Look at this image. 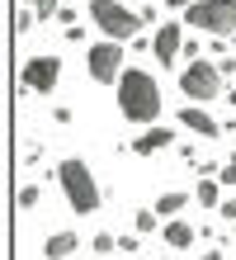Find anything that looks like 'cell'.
<instances>
[{
    "label": "cell",
    "instance_id": "1",
    "mask_svg": "<svg viewBox=\"0 0 236 260\" xmlns=\"http://www.w3.org/2000/svg\"><path fill=\"white\" fill-rule=\"evenodd\" d=\"M118 114L128 123H151L161 114V85L151 71H123L118 81Z\"/></svg>",
    "mask_w": 236,
    "mask_h": 260
},
{
    "label": "cell",
    "instance_id": "2",
    "mask_svg": "<svg viewBox=\"0 0 236 260\" xmlns=\"http://www.w3.org/2000/svg\"><path fill=\"white\" fill-rule=\"evenodd\" d=\"M57 180H61V189H66V204L76 208V213H99V185H94V175H90V166L85 161H76V156H66L57 166Z\"/></svg>",
    "mask_w": 236,
    "mask_h": 260
},
{
    "label": "cell",
    "instance_id": "3",
    "mask_svg": "<svg viewBox=\"0 0 236 260\" xmlns=\"http://www.w3.org/2000/svg\"><path fill=\"white\" fill-rule=\"evenodd\" d=\"M90 19L109 34V43L137 38V28L147 24V19H142V10H128L123 0H90Z\"/></svg>",
    "mask_w": 236,
    "mask_h": 260
},
{
    "label": "cell",
    "instance_id": "4",
    "mask_svg": "<svg viewBox=\"0 0 236 260\" xmlns=\"http://www.w3.org/2000/svg\"><path fill=\"white\" fill-rule=\"evenodd\" d=\"M184 24H194L213 38H227V34H236V0H198L184 14Z\"/></svg>",
    "mask_w": 236,
    "mask_h": 260
},
{
    "label": "cell",
    "instance_id": "5",
    "mask_svg": "<svg viewBox=\"0 0 236 260\" xmlns=\"http://www.w3.org/2000/svg\"><path fill=\"white\" fill-rule=\"evenodd\" d=\"M180 90L189 100H217L222 95V71H217V62H189L184 67V76H180Z\"/></svg>",
    "mask_w": 236,
    "mask_h": 260
},
{
    "label": "cell",
    "instance_id": "6",
    "mask_svg": "<svg viewBox=\"0 0 236 260\" xmlns=\"http://www.w3.org/2000/svg\"><path fill=\"white\" fill-rule=\"evenodd\" d=\"M85 71H90V81H99V85H118L123 81V48L118 43H94L90 57H85Z\"/></svg>",
    "mask_w": 236,
    "mask_h": 260
},
{
    "label": "cell",
    "instance_id": "7",
    "mask_svg": "<svg viewBox=\"0 0 236 260\" xmlns=\"http://www.w3.org/2000/svg\"><path fill=\"white\" fill-rule=\"evenodd\" d=\"M57 81H61V62H57V57H28L24 71H19V95H28V90L52 95Z\"/></svg>",
    "mask_w": 236,
    "mask_h": 260
},
{
    "label": "cell",
    "instance_id": "8",
    "mask_svg": "<svg viewBox=\"0 0 236 260\" xmlns=\"http://www.w3.org/2000/svg\"><path fill=\"white\" fill-rule=\"evenodd\" d=\"M151 52H156V62H175V57H184V34H180V24H161L156 28V38H151Z\"/></svg>",
    "mask_w": 236,
    "mask_h": 260
},
{
    "label": "cell",
    "instance_id": "9",
    "mask_svg": "<svg viewBox=\"0 0 236 260\" xmlns=\"http://www.w3.org/2000/svg\"><path fill=\"white\" fill-rule=\"evenodd\" d=\"M180 123H184L189 133H198V137H217V133H222V123H217L208 109H198V104H189V109L180 114Z\"/></svg>",
    "mask_w": 236,
    "mask_h": 260
},
{
    "label": "cell",
    "instance_id": "10",
    "mask_svg": "<svg viewBox=\"0 0 236 260\" xmlns=\"http://www.w3.org/2000/svg\"><path fill=\"white\" fill-rule=\"evenodd\" d=\"M170 142H175V133H170V128H147L132 142V151H137V156H156V151H165Z\"/></svg>",
    "mask_w": 236,
    "mask_h": 260
},
{
    "label": "cell",
    "instance_id": "11",
    "mask_svg": "<svg viewBox=\"0 0 236 260\" xmlns=\"http://www.w3.org/2000/svg\"><path fill=\"white\" fill-rule=\"evenodd\" d=\"M71 251H81V237L76 232H52L43 241V255L47 260H71Z\"/></svg>",
    "mask_w": 236,
    "mask_h": 260
},
{
    "label": "cell",
    "instance_id": "12",
    "mask_svg": "<svg viewBox=\"0 0 236 260\" xmlns=\"http://www.w3.org/2000/svg\"><path fill=\"white\" fill-rule=\"evenodd\" d=\"M165 246H175V251L194 246V227H189L184 218H170V222H165Z\"/></svg>",
    "mask_w": 236,
    "mask_h": 260
},
{
    "label": "cell",
    "instance_id": "13",
    "mask_svg": "<svg viewBox=\"0 0 236 260\" xmlns=\"http://www.w3.org/2000/svg\"><path fill=\"white\" fill-rule=\"evenodd\" d=\"M189 204V194H180V189H170V194H161L156 199V213H161V218H170V213H180Z\"/></svg>",
    "mask_w": 236,
    "mask_h": 260
},
{
    "label": "cell",
    "instance_id": "14",
    "mask_svg": "<svg viewBox=\"0 0 236 260\" xmlns=\"http://www.w3.org/2000/svg\"><path fill=\"white\" fill-rule=\"evenodd\" d=\"M28 10H33L38 19H52V14H61V0H28Z\"/></svg>",
    "mask_w": 236,
    "mask_h": 260
},
{
    "label": "cell",
    "instance_id": "15",
    "mask_svg": "<svg viewBox=\"0 0 236 260\" xmlns=\"http://www.w3.org/2000/svg\"><path fill=\"white\" fill-rule=\"evenodd\" d=\"M194 199H198L203 208H213V204H217V185H213V180H198V194H194Z\"/></svg>",
    "mask_w": 236,
    "mask_h": 260
},
{
    "label": "cell",
    "instance_id": "16",
    "mask_svg": "<svg viewBox=\"0 0 236 260\" xmlns=\"http://www.w3.org/2000/svg\"><path fill=\"white\" fill-rule=\"evenodd\" d=\"M38 199H43V189H38V185H24V189H19V199H14V204H19V208H33Z\"/></svg>",
    "mask_w": 236,
    "mask_h": 260
},
{
    "label": "cell",
    "instance_id": "17",
    "mask_svg": "<svg viewBox=\"0 0 236 260\" xmlns=\"http://www.w3.org/2000/svg\"><path fill=\"white\" fill-rule=\"evenodd\" d=\"M33 24H38V14H33V10H19V14H14V34H28Z\"/></svg>",
    "mask_w": 236,
    "mask_h": 260
},
{
    "label": "cell",
    "instance_id": "18",
    "mask_svg": "<svg viewBox=\"0 0 236 260\" xmlns=\"http://www.w3.org/2000/svg\"><path fill=\"white\" fill-rule=\"evenodd\" d=\"M156 218H161V213H156V208H142V213H137L132 222H137V232H151V227H156Z\"/></svg>",
    "mask_w": 236,
    "mask_h": 260
},
{
    "label": "cell",
    "instance_id": "19",
    "mask_svg": "<svg viewBox=\"0 0 236 260\" xmlns=\"http://www.w3.org/2000/svg\"><path fill=\"white\" fill-rule=\"evenodd\" d=\"M90 246H94V251H118V237H109V232H99V237L90 241Z\"/></svg>",
    "mask_w": 236,
    "mask_h": 260
},
{
    "label": "cell",
    "instance_id": "20",
    "mask_svg": "<svg viewBox=\"0 0 236 260\" xmlns=\"http://www.w3.org/2000/svg\"><path fill=\"white\" fill-rule=\"evenodd\" d=\"M217 180H222V185H236V161H227V166H222V175H217Z\"/></svg>",
    "mask_w": 236,
    "mask_h": 260
},
{
    "label": "cell",
    "instance_id": "21",
    "mask_svg": "<svg viewBox=\"0 0 236 260\" xmlns=\"http://www.w3.org/2000/svg\"><path fill=\"white\" fill-rule=\"evenodd\" d=\"M222 213H227V218L236 222V199H227V204H222Z\"/></svg>",
    "mask_w": 236,
    "mask_h": 260
},
{
    "label": "cell",
    "instance_id": "22",
    "mask_svg": "<svg viewBox=\"0 0 236 260\" xmlns=\"http://www.w3.org/2000/svg\"><path fill=\"white\" fill-rule=\"evenodd\" d=\"M165 5H184V10H194V5H198V0H165Z\"/></svg>",
    "mask_w": 236,
    "mask_h": 260
},
{
    "label": "cell",
    "instance_id": "23",
    "mask_svg": "<svg viewBox=\"0 0 236 260\" xmlns=\"http://www.w3.org/2000/svg\"><path fill=\"white\" fill-rule=\"evenodd\" d=\"M198 260H222V255H217V251H203V255H198Z\"/></svg>",
    "mask_w": 236,
    "mask_h": 260
},
{
    "label": "cell",
    "instance_id": "24",
    "mask_svg": "<svg viewBox=\"0 0 236 260\" xmlns=\"http://www.w3.org/2000/svg\"><path fill=\"white\" fill-rule=\"evenodd\" d=\"M231 109H236V90H231Z\"/></svg>",
    "mask_w": 236,
    "mask_h": 260
}]
</instances>
